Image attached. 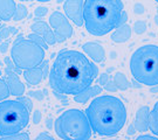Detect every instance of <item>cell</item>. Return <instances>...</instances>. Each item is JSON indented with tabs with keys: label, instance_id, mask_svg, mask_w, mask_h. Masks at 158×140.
Segmentation results:
<instances>
[{
	"label": "cell",
	"instance_id": "6da1fadb",
	"mask_svg": "<svg viewBox=\"0 0 158 140\" xmlns=\"http://www.w3.org/2000/svg\"><path fill=\"white\" fill-rule=\"evenodd\" d=\"M98 68L87 56L77 50L59 51L49 70V84L62 95L75 96L94 83Z\"/></svg>",
	"mask_w": 158,
	"mask_h": 140
},
{
	"label": "cell",
	"instance_id": "7a4b0ae2",
	"mask_svg": "<svg viewBox=\"0 0 158 140\" xmlns=\"http://www.w3.org/2000/svg\"><path fill=\"white\" fill-rule=\"evenodd\" d=\"M85 114L91 131L101 137L116 135L127 123V109L115 96H96L85 109Z\"/></svg>",
	"mask_w": 158,
	"mask_h": 140
},
{
	"label": "cell",
	"instance_id": "3957f363",
	"mask_svg": "<svg viewBox=\"0 0 158 140\" xmlns=\"http://www.w3.org/2000/svg\"><path fill=\"white\" fill-rule=\"evenodd\" d=\"M127 20L122 0H85L83 25L91 35L103 36L111 33Z\"/></svg>",
	"mask_w": 158,
	"mask_h": 140
},
{
	"label": "cell",
	"instance_id": "277c9868",
	"mask_svg": "<svg viewBox=\"0 0 158 140\" xmlns=\"http://www.w3.org/2000/svg\"><path fill=\"white\" fill-rule=\"evenodd\" d=\"M130 70L139 83L158 85V46L144 45L137 48L130 57Z\"/></svg>",
	"mask_w": 158,
	"mask_h": 140
},
{
	"label": "cell",
	"instance_id": "5b68a950",
	"mask_svg": "<svg viewBox=\"0 0 158 140\" xmlns=\"http://www.w3.org/2000/svg\"><path fill=\"white\" fill-rule=\"evenodd\" d=\"M54 131L63 140H88L93 133L85 112L77 109L61 113L54 122Z\"/></svg>",
	"mask_w": 158,
	"mask_h": 140
},
{
	"label": "cell",
	"instance_id": "8992f818",
	"mask_svg": "<svg viewBox=\"0 0 158 140\" xmlns=\"http://www.w3.org/2000/svg\"><path fill=\"white\" fill-rule=\"evenodd\" d=\"M29 110L19 99L0 102V135L21 132L29 123Z\"/></svg>",
	"mask_w": 158,
	"mask_h": 140
},
{
	"label": "cell",
	"instance_id": "52a82bcc",
	"mask_svg": "<svg viewBox=\"0 0 158 140\" xmlns=\"http://www.w3.org/2000/svg\"><path fill=\"white\" fill-rule=\"evenodd\" d=\"M46 51L42 47L34 43L29 39L20 35L13 42L11 48L12 62L17 69L26 70L38 67L45 60Z\"/></svg>",
	"mask_w": 158,
	"mask_h": 140
},
{
	"label": "cell",
	"instance_id": "ba28073f",
	"mask_svg": "<svg viewBox=\"0 0 158 140\" xmlns=\"http://www.w3.org/2000/svg\"><path fill=\"white\" fill-rule=\"evenodd\" d=\"M49 26L59 43L64 42L73 36V27L69 22V19L61 12H53L49 15Z\"/></svg>",
	"mask_w": 158,
	"mask_h": 140
},
{
	"label": "cell",
	"instance_id": "9c48e42d",
	"mask_svg": "<svg viewBox=\"0 0 158 140\" xmlns=\"http://www.w3.org/2000/svg\"><path fill=\"white\" fill-rule=\"evenodd\" d=\"M83 5L85 0H66L63 2V11L66 17L72 20L77 27L83 26Z\"/></svg>",
	"mask_w": 158,
	"mask_h": 140
},
{
	"label": "cell",
	"instance_id": "30bf717a",
	"mask_svg": "<svg viewBox=\"0 0 158 140\" xmlns=\"http://www.w3.org/2000/svg\"><path fill=\"white\" fill-rule=\"evenodd\" d=\"M149 126H150V109L149 106L144 105L137 110L134 123L130 125L128 133L134 134L136 132H147Z\"/></svg>",
	"mask_w": 158,
	"mask_h": 140
},
{
	"label": "cell",
	"instance_id": "8fae6325",
	"mask_svg": "<svg viewBox=\"0 0 158 140\" xmlns=\"http://www.w3.org/2000/svg\"><path fill=\"white\" fill-rule=\"evenodd\" d=\"M82 50L85 51V54L91 61L96 62V63L104 61V58H106V50H104L103 46L95 41L85 42V45L82 46Z\"/></svg>",
	"mask_w": 158,
	"mask_h": 140
},
{
	"label": "cell",
	"instance_id": "7c38bea8",
	"mask_svg": "<svg viewBox=\"0 0 158 140\" xmlns=\"http://www.w3.org/2000/svg\"><path fill=\"white\" fill-rule=\"evenodd\" d=\"M31 28H32V30L34 33L40 34L45 39V41L47 42L48 46H53L56 43L55 35L53 33V29L49 26V23H47L46 21H42V20H38V21L32 23Z\"/></svg>",
	"mask_w": 158,
	"mask_h": 140
},
{
	"label": "cell",
	"instance_id": "4fadbf2b",
	"mask_svg": "<svg viewBox=\"0 0 158 140\" xmlns=\"http://www.w3.org/2000/svg\"><path fill=\"white\" fill-rule=\"evenodd\" d=\"M4 79H5L6 83H7V86H8V90H10V95L15 96V97L23 95V92H25V85L19 79V77H18L15 74L11 73V71L8 73V70H7L6 77Z\"/></svg>",
	"mask_w": 158,
	"mask_h": 140
},
{
	"label": "cell",
	"instance_id": "5bb4252c",
	"mask_svg": "<svg viewBox=\"0 0 158 140\" xmlns=\"http://www.w3.org/2000/svg\"><path fill=\"white\" fill-rule=\"evenodd\" d=\"M45 77H47V76L45 75V71L41 68V66L23 70V78L31 85H38L42 82V79Z\"/></svg>",
	"mask_w": 158,
	"mask_h": 140
},
{
	"label": "cell",
	"instance_id": "9a60e30c",
	"mask_svg": "<svg viewBox=\"0 0 158 140\" xmlns=\"http://www.w3.org/2000/svg\"><path fill=\"white\" fill-rule=\"evenodd\" d=\"M130 38H131V27L128 23L117 26L110 35V39L115 43H124L127 41H129Z\"/></svg>",
	"mask_w": 158,
	"mask_h": 140
},
{
	"label": "cell",
	"instance_id": "2e32d148",
	"mask_svg": "<svg viewBox=\"0 0 158 140\" xmlns=\"http://www.w3.org/2000/svg\"><path fill=\"white\" fill-rule=\"evenodd\" d=\"M102 94V88L101 85H93L88 86L85 90H83L82 92H80L77 95L74 96V99L75 102H77L80 104H85L87 102L91 99V98H95L96 96H100Z\"/></svg>",
	"mask_w": 158,
	"mask_h": 140
},
{
	"label": "cell",
	"instance_id": "e0dca14e",
	"mask_svg": "<svg viewBox=\"0 0 158 140\" xmlns=\"http://www.w3.org/2000/svg\"><path fill=\"white\" fill-rule=\"evenodd\" d=\"M17 8V4L14 0H0V20L10 21Z\"/></svg>",
	"mask_w": 158,
	"mask_h": 140
},
{
	"label": "cell",
	"instance_id": "ac0fdd59",
	"mask_svg": "<svg viewBox=\"0 0 158 140\" xmlns=\"http://www.w3.org/2000/svg\"><path fill=\"white\" fill-rule=\"evenodd\" d=\"M114 83L116 85V88L117 90H122V91H125V90H128L130 88V82L128 81L127 78V76H125L124 74L122 73H116L115 74V76H114Z\"/></svg>",
	"mask_w": 158,
	"mask_h": 140
},
{
	"label": "cell",
	"instance_id": "d6986e66",
	"mask_svg": "<svg viewBox=\"0 0 158 140\" xmlns=\"http://www.w3.org/2000/svg\"><path fill=\"white\" fill-rule=\"evenodd\" d=\"M150 131L155 135H158V102L150 111Z\"/></svg>",
	"mask_w": 158,
	"mask_h": 140
},
{
	"label": "cell",
	"instance_id": "ffe728a7",
	"mask_svg": "<svg viewBox=\"0 0 158 140\" xmlns=\"http://www.w3.org/2000/svg\"><path fill=\"white\" fill-rule=\"evenodd\" d=\"M28 14V11L26 8L25 5H17V8H15V12H14V15H13V20L14 21H21L25 18L27 17Z\"/></svg>",
	"mask_w": 158,
	"mask_h": 140
},
{
	"label": "cell",
	"instance_id": "44dd1931",
	"mask_svg": "<svg viewBox=\"0 0 158 140\" xmlns=\"http://www.w3.org/2000/svg\"><path fill=\"white\" fill-rule=\"evenodd\" d=\"M28 39L31 40V41H33L34 43H36L38 46H40V47H42L44 49H47L48 48V45H47V42L45 41V39L40 35V34H38V33H31L28 35Z\"/></svg>",
	"mask_w": 158,
	"mask_h": 140
},
{
	"label": "cell",
	"instance_id": "7402d4cb",
	"mask_svg": "<svg viewBox=\"0 0 158 140\" xmlns=\"http://www.w3.org/2000/svg\"><path fill=\"white\" fill-rule=\"evenodd\" d=\"M10 97V90L5 79H0V102L5 101Z\"/></svg>",
	"mask_w": 158,
	"mask_h": 140
},
{
	"label": "cell",
	"instance_id": "603a6c76",
	"mask_svg": "<svg viewBox=\"0 0 158 140\" xmlns=\"http://www.w3.org/2000/svg\"><path fill=\"white\" fill-rule=\"evenodd\" d=\"M1 139L2 140H28L29 134L28 133H21V132H18V133H14V134L1 137Z\"/></svg>",
	"mask_w": 158,
	"mask_h": 140
},
{
	"label": "cell",
	"instance_id": "cb8c5ba5",
	"mask_svg": "<svg viewBox=\"0 0 158 140\" xmlns=\"http://www.w3.org/2000/svg\"><path fill=\"white\" fill-rule=\"evenodd\" d=\"M132 30H134L136 34L145 33V30H147V22H145V21H143V20H138V21H136V22L134 23Z\"/></svg>",
	"mask_w": 158,
	"mask_h": 140
},
{
	"label": "cell",
	"instance_id": "d4e9b609",
	"mask_svg": "<svg viewBox=\"0 0 158 140\" xmlns=\"http://www.w3.org/2000/svg\"><path fill=\"white\" fill-rule=\"evenodd\" d=\"M48 13V8L47 7H44V6H39L38 8H35L34 11V15L36 18H44L47 15Z\"/></svg>",
	"mask_w": 158,
	"mask_h": 140
},
{
	"label": "cell",
	"instance_id": "484cf974",
	"mask_svg": "<svg viewBox=\"0 0 158 140\" xmlns=\"http://www.w3.org/2000/svg\"><path fill=\"white\" fill-rule=\"evenodd\" d=\"M103 88H104V90L109 91V92H116V91H117V88H116V85H115V83H114L113 78L109 79L107 83L103 85Z\"/></svg>",
	"mask_w": 158,
	"mask_h": 140
},
{
	"label": "cell",
	"instance_id": "4316f807",
	"mask_svg": "<svg viewBox=\"0 0 158 140\" xmlns=\"http://www.w3.org/2000/svg\"><path fill=\"white\" fill-rule=\"evenodd\" d=\"M18 99L21 102V103H23V104H25V106L27 107L29 111L32 110L33 104H32V101H31L29 98H27V97H23V96H19V98H18Z\"/></svg>",
	"mask_w": 158,
	"mask_h": 140
},
{
	"label": "cell",
	"instance_id": "83f0119b",
	"mask_svg": "<svg viewBox=\"0 0 158 140\" xmlns=\"http://www.w3.org/2000/svg\"><path fill=\"white\" fill-rule=\"evenodd\" d=\"M111 78V76L109 75V74H102L101 76L98 77V79H97V82H98V85H101V86H103L104 84L107 83L109 79Z\"/></svg>",
	"mask_w": 158,
	"mask_h": 140
},
{
	"label": "cell",
	"instance_id": "f1b7e54d",
	"mask_svg": "<svg viewBox=\"0 0 158 140\" xmlns=\"http://www.w3.org/2000/svg\"><path fill=\"white\" fill-rule=\"evenodd\" d=\"M53 140L54 139V138H53V137H52L51 134H48V133H45V132H42V133H40L39 135H38V137H36V140Z\"/></svg>",
	"mask_w": 158,
	"mask_h": 140
},
{
	"label": "cell",
	"instance_id": "f546056e",
	"mask_svg": "<svg viewBox=\"0 0 158 140\" xmlns=\"http://www.w3.org/2000/svg\"><path fill=\"white\" fill-rule=\"evenodd\" d=\"M157 140V137L155 135H150V134H144V135H139L137 137V140Z\"/></svg>",
	"mask_w": 158,
	"mask_h": 140
},
{
	"label": "cell",
	"instance_id": "4dcf8cb0",
	"mask_svg": "<svg viewBox=\"0 0 158 140\" xmlns=\"http://www.w3.org/2000/svg\"><path fill=\"white\" fill-rule=\"evenodd\" d=\"M31 96H33V97H36V99H44L45 98V91L44 92H31L29 94Z\"/></svg>",
	"mask_w": 158,
	"mask_h": 140
},
{
	"label": "cell",
	"instance_id": "1f68e13d",
	"mask_svg": "<svg viewBox=\"0 0 158 140\" xmlns=\"http://www.w3.org/2000/svg\"><path fill=\"white\" fill-rule=\"evenodd\" d=\"M40 120H41V112H40V111H35V112H34V119H33L34 124L40 123Z\"/></svg>",
	"mask_w": 158,
	"mask_h": 140
},
{
	"label": "cell",
	"instance_id": "d6a6232c",
	"mask_svg": "<svg viewBox=\"0 0 158 140\" xmlns=\"http://www.w3.org/2000/svg\"><path fill=\"white\" fill-rule=\"evenodd\" d=\"M141 12L143 13L144 12V7L142 5H139V4H136L135 6V13H137V14H141Z\"/></svg>",
	"mask_w": 158,
	"mask_h": 140
},
{
	"label": "cell",
	"instance_id": "836d02e7",
	"mask_svg": "<svg viewBox=\"0 0 158 140\" xmlns=\"http://www.w3.org/2000/svg\"><path fill=\"white\" fill-rule=\"evenodd\" d=\"M7 48H8V43H7V42H4L2 45L0 43V51H1V53H6V51H7Z\"/></svg>",
	"mask_w": 158,
	"mask_h": 140
},
{
	"label": "cell",
	"instance_id": "e575fe53",
	"mask_svg": "<svg viewBox=\"0 0 158 140\" xmlns=\"http://www.w3.org/2000/svg\"><path fill=\"white\" fill-rule=\"evenodd\" d=\"M155 22H156V25H158V8H157V13L155 15Z\"/></svg>",
	"mask_w": 158,
	"mask_h": 140
},
{
	"label": "cell",
	"instance_id": "d590c367",
	"mask_svg": "<svg viewBox=\"0 0 158 140\" xmlns=\"http://www.w3.org/2000/svg\"><path fill=\"white\" fill-rule=\"evenodd\" d=\"M35 1H39V2H48V1H52V0H35Z\"/></svg>",
	"mask_w": 158,
	"mask_h": 140
},
{
	"label": "cell",
	"instance_id": "8d00e7d4",
	"mask_svg": "<svg viewBox=\"0 0 158 140\" xmlns=\"http://www.w3.org/2000/svg\"><path fill=\"white\" fill-rule=\"evenodd\" d=\"M57 2H59V4H60V2H64V1H66V0H56Z\"/></svg>",
	"mask_w": 158,
	"mask_h": 140
},
{
	"label": "cell",
	"instance_id": "74e56055",
	"mask_svg": "<svg viewBox=\"0 0 158 140\" xmlns=\"http://www.w3.org/2000/svg\"><path fill=\"white\" fill-rule=\"evenodd\" d=\"M20 1H31V0H20Z\"/></svg>",
	"mask_w": 158,
	"mask_h": 140
},
{
	"label": "cell",
	"instance_id": "f35d334b",
	"mask_svg": "<svg viewBox=\"0 0 158 140\" xmlns=\"http://www.w3.org/2000/svg\"><path fill=\"white\" fill-rule=\"evenodd\" d=\"M155 1H156V2H158V0H155Z\"/></svg>",
	"mask_w": 158,
	"mask_h": 140
}]
</instances>
